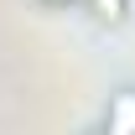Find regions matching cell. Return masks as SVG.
Listing matches in <instances>:
<instances>
[{"label":"cell","instance_id":"obj_1","mask_svg":"<svg viewBox=\"0 0 135 135\" xmlns=\"http://www.w3.org/2000/svg\"><path fill=\"white\" fill-rule=\"evenodd\" d=\"M104 130L109 135H135V94H119L114 109L104 114Z\"/></svg>","mask_w":135,"mask_h":135},{"label":"cell","instance_id":"obj_2","mask_svg":"<svg viewBox=\"0 0 135 135\" xmlns=\"http://www.w3.org/2000/svg\"><path fill=\"white\" fill-rule=\"evenodd\" d=\"M88 5H94L104 21H125V0H88Z\"/></svg>","mask_w":135,"mask_h":135},{"label":"cell","instance_id":"obj_3","mask_svg":"<svg viewBox=\"0 0 135 135\" xmlns=\"http://www.w3.org/2000/svg\"><path fill=\"white\" fill-rule=\"evenodd\" d=\"M47 5H52V0H47Z\"/></svg>","mask_w":135,"mask_h":135}]
</instances>
